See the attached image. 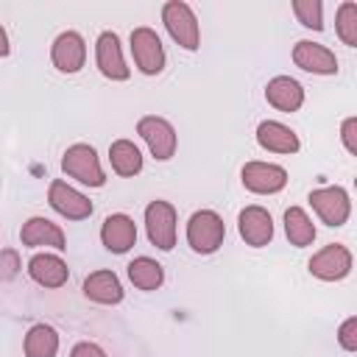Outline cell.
Wrapping results in <instances>:
<instances>
[{
    "instance_id": "cell-26",
    "label": "cell",
    "mask_w": 357,
    "mask_h": 357,
    "mask_svg": "<svg viewBox=\"0 0 357 357\" xmlns=\"http://www.w3.org/2000/svg\"><path fill=\"white\" fill-rule=\"evenodd\" d=\"M293 14L304 28L324 31V3L321 0H293Z\"/></svg>"
},
{
    "instance_id": "cell-22",
    "label": "cell",
    "mask_w": 357,
    "mask_h": 357,
    "mask_svg": "<svg viewBox=\"0 0 357 357\" xmlns=\"http://www.w3.org/2000/svg\"><path fill=\"white\" fill-rule=\"evenodd\" d=\"M25 357H56L59 354V332L50 324H33L22 340Z\"/></svg>"
},
{
    "instance_id": "cell-24",
    "label": "cell",
    "mask_w": 357,
    "mask_h": 357,
    "mask_svg": "<svg viewBox=\"0 0 357 357\" xmlns=\"http://www.w3.org/2000/svg\"><path fill=\"white\" fill-rule=\"evenodd\" d=\"M128 279L137 290H159L165 282V268L151 257H137L128 262Z\"/></svg>"
},
{
    "instance_id": "cell-23",
    "label": "cell",
    "mask_w": 357,
    "mask_h": 357,
    "mask_svg": "<svg viewBox=\"0 0 357 357\" xmlns=\"http://www.w3.org/2000/svg\"><path fill=\"white\" fill-rule=\"evenodd\" d=\"M284 234L290 240V245L296 248H307L315 240V223L310 220V215L301 206H290L284 212Z\"/></svg>"
},
{
    "instance_id": "cell-9",
    "label": "cell",
    "mask_w": 357,
    "mask_h": 357,
    "mask_svg": "<svg viewBox=\"0 0 357 357\" xmlns=\"http://www.w3.org/2000/svg\"><path fill=\"white\" fill-rule=\"evenodd\" d=\"M351 262H354V257H351V251L346 245L329 243V245H324L321 251L312 254L310 273L315 279H321V282H340V279H346L351 273Z\"/></svg>"
},
{
    "instance_id": "cell-13",
    "label": "cell",
    "mask_w": 357,
    "mask_h": 357,
    "mask_svg": "<svg viewBox=\"0 0 357 357\" xmlns=\"http://www.w3.org/2000/svg\"><path fill=\"white\" fill-rule=\"evenodd\" d=\"M293 64L312 75H337V70H340L337 56L326 45H318L310 39H301L293 45Z\"/></svg>"
},
{
    "instance_id": "cell-20",
    "label": "cell",
    "mask_w": 357,
    "mask_h": 357,
    "mask_svg": "<svg viewBox=\"0 0 357 357\" xmlns=\"http://www.w3.org/2000/svg\"><path fill=\"white\" fill-rule=\"evenodd\" d=\"M84 296L95 304H120L123 284L114 271H95L84 279Z\"/></svg>"
},
{
    "instance_id": "cell-30",
    "label": "cell",
    "mask_w": 357,
    "mask_h": 357,
    "mask_svg": "<svg viewBox=\"0 0 357 357\" xmlns=\"http://www.w3.org/2000/svg\"><path fill=\"white\" fill-rule=\"evenodd\" d=\"M11 53V45H8V33H6V28L0 25V56H8Z\"/></svg>"
},
{
    "instance_id": "cell-21",
    "label": "cell",
    "mask_w": 357,
    "mask_h": 357,
    "mask_svg": "<svg viewBox=\"0 0 357 357\" xmlns=\"http://www.w3.org/2000/svg\"><path fill=\"white\" fill-rule=\"evenodd\" d=\"M109 162H112V170L123 178H131L142 170V153L131 139H114L109 145Z\"/></svg>"
},
{
    "instance_id": "cell-3",
    "label": "cell",
    "mask_w": 357,
    "mask_h": 357,
    "mask_svg": "<svg viewBox=\"0 0 357 357\" xmlns=\"http://www.w3.org/2000/svg\"><path fill=\"white\" fill-rule=\"evenodd\" d=\"M61 170H64L70 178H75V181H81V184H86V187H103V184H106V173H103V167H100V159H98L95 148L86 145V142H75V145H70V148L64 151V156H61Z\"/></svg>"
},
{
    "instance_id": "cell-8",
    "label": "cell",
    "mask_w": 357,
    "mask_h": 357,
    "mask_svg": "<svg viewBox=\"0 0 357 357\" xmlns=\"http://www.w3.org/2000/svg\"><path fill=\"white\" fill-rule=\"evenodd\" d=\"M240 181L254 195H276L287 187V170L273 162H245L240 170Z\"/></svg>"
},
{
    "instance_id": "cell-7",
    "label": "cell",
    "mask_w": 357,
    "mask_h": 357,
    "mask_svg": "<svg viewBox=\"0 0 357 357\" xmlns=\"http://www.w3.org/2000/svg\"><path fill=\"white\" fill-rule=\"evenodd\" d=\"M307 201L315 209V215L321 218V223H326L332 229L343 226L349 220V215H351V198L337 184L335 187H318V190H312Z\"/></svg>"
},
{
    "instance_id": "cell-2",
    "label": "cell",
    "mask_w": 357,
    "mask_h": 357,
    "mask_svg": "<svg viewBox=\"0 0 357 357\" xmlns=\"http://www.w3.org/2000/svg\"><path fill=\"white\" fill-rule=\"evenodd\" d=\"M226 240V223L215 209H198L187 220V243L195 254H215Z\"/></svg>"
},
{
    "instance_id": "cell-29",
    "label": "cell",
    "mask_w": 357,
    "mask_h": 357,
    "mask_svg": "<svg viewBox=\"0 0 357 357\" xmlns=\"http://www.w3.org/2000/svg\"><path fill=\"white\" fill-rule=\"evenodd\" d=\"M70 357H106V351L98 346V343H89V340H81L73 346Z\"/></svg>"
},
{
    "instance_id": "cell-10",
    "label": "cell",
    "mask_w": 357,
    "mask_h": 357,
    "mask_svg": "<svg viewBox=\"0 0 357 357\" xmlns=\"http://www.w3.org/2000/svg\"><path fill=\"white\" fill-rule=\"evenodd\" d=\"M50 61L59 73L64 75H75L84 64H86V42L78 31H64L53 39L50 47Z\"/></svg>"
},
{
    "instance_id": "cell-14",
    "label": "cell",
    "mask_w": 357,
    "mask_h": 357,
    "mask_svg": "<svg viewBox=\"0 0 357 357\" xmlns=\"http://www.w3.org/2000/svg\"><path fill=\"white\" fill-rule=\"evenodd\" d=\"M237 231L245 240V245L262 248V245H268L273 240V218H271L268 209L251 204V206L240 209V215H237Z\"/></svg>"
},
{
    "instance_id": "cell-17",
    "label": "cell",
    "mask_w": 357,
    "mask_h": 357,
    "mask_svg": "<svg viewBox=\"0 0 357 357\" xmlns=\"http://www.w3.org/2000/svg\"><path fill=\"white\" fill-rule=\"evenodd\" d=\"M28 273H31V279L36 282V284H42V287H61L67 279H70V268H67V262L59 257V254H47V251H42V254H33L31 259H28Z\"/></svg>"
},
{
    "instance_id": "cell-18",
    "label": "cell",
    "mask_w": 357,
    "mask_h": 357,
    "mask_svg": "<svg viewBox=\"0 0 357 357\" xmlns=\"http://www.w3.org/2000/svg\"><path fill=\"white\" fill-rule=\"evenodd\" d=\"M265 100L276 109V112H298L304 103V86L290 78V75H276L268 81L265 86Z\"/></svg>"
},
{
    "instance_id": "cell-15",
    "label": "cell",
    "mask_w": 357,
    "mask_h": 357,
    "mask_svg": "<svg viewBox=\"0 0 357 357\" xmlns=\"http://www.w3.org/2000/svg\"><path fill=\"white\" fill-rule=\"evenodd\" d=\"M20 240L22 245L28 248H56V251H64L67 248V237L61 231L59 223L47 220V218H28L20 229Z\"/></svg>"
},
{
    "instance_id": "cell-11",
    "label": "cell",
    "mask_w": 357,
    "mask_h": 357,
    "mask_svg": "<svg viewBox=\"0 0 357 357\" xmlns=\"http://www.w3.org/2000/svg\"><path fill=\"white\" fill-rule=\"evenodd\" d=\"M47 204L53 206V212H59L67 220H84L92 215V201L78 192L75 187H70L61 178H53L47 187Z\"/></svg>"
},
{
    "instance_id": "cell-4",
    "label": "cell",
    "mask_w": 357,
    "mask_h": 357,
    "mask_svg": "<svg viewBox=\"0 0 357 357\" xmlns=\"http://www.w3.org/2000/svg\"><path fill=\"white\" fill-rule=\"evenodd\" d=\"M131 56H134V64L142 75H159L165 70V61H167L159 33L148 25H139L131 31Z\"/></svg>"
},
{
    "instance_id": "cell-19",
    "label": "cell",
    "mask_w": 357,
    "mask_h": 357,
    "mask_svg": "<svg viewBox=\"0 0 357 357\" xmlns=\"http://www.w3.org/2000/svg\"><path fill=\"white\" fill-rule=\"evenodd\" d=\"M257 142L271 153H296L301 148L298 134L279 120H262L257 126Z\"/></svg>"
},
{
    "instance_id": "cell-12",
    "label": "cell",
    "mask_w": 357,
    "mask_h": 357,
    "mask_svg": "<svg viewBox=\"0 0 357 357\" xmlns=\"http://www.w3.org/2000/svg\"><path fill=\"white\" fill-rule=\"evenodd\" d=\"M95 64L103 78L109 81H128L131 67H126L123 50H120V36L114 31H103L95 42Z\"/></svg>"
},
{
    "instance_id": "cell-16",
    "label": "cell",
    "mask_w": 357,
    "mask_h": 357,
    "mask_svg": "<svg viewBox=\"0 0 357 357\" xmlns=\"http://www.w3.org/2000/svg\"><path fill=\"white\" fill-rule=\"evenodd\" d=\"M100 243L112 254H126L137 243V223L123 212L109 215L103 220V226H100Z\"/></svg>"
},
{
    "instance_id": "cell-27",
    "label": "cell",
    "mask_w": 357,
    "mask_h": 357,
    "mask_svg": "<svg viewBox=\"0 0 357 357\" xmlns=\"http://www.w3.org/2000/svg\"><path fill=\"white\" fill-rule=\"evenodd\" d=\"M337 343L346 351H357V315H349L337 329Z\"/></svg>"
},
{
    "instance_id": "cell-1",
    "label": "cell",
    "mask_w": 357,
    "mask_h": 357,
    "mask_svg": "<svg viewBox=\"0 0 357 357\" xmlns=\"http://www.w3.org/2000/svg\"><path fill=\"white\" fill-rule=\"evenodd\" d=\"M162 22L167 28V33L173 36V42L184 50H198L201 47V28H198V17L195 11L184 3V0H167L162 6Z\"/></svg>"
},
{
    "instance_id": "cell-25",
    "label": "cell",
    "mask_w": 357,
    "mask_h": 357,
    "mask_svg": "<svg viewBox=\"0 0 357 357\" xmlns=\"http://www.w3.org/2000/svg\"><path fill=\"white\" fill-rule=\"evenodd\" d=\"M335 31L346 47H357V3L346 0L337 6L335 14Z\"/></svg>"
},
{
    "instance_id": "cell-6",
    "label": "cell",
    "mask_w": 357,
    "mask_h": 357,
    "mask_svg": "<svg viewBox=\"0 0 357 357\" xmlns=\"http://www.w3.org/2000/svg\"><path fill=\"white\" fill-rule=\"evenodd\" d=\"M178 218L173 204L156 198L145 206V229H148V240L159 248V251H170L176 245V231H178Z\"/></svg>"
},
{
    "instance_id": "cell-5",
    "label": "cell",
    "mask_w": 357,
    "mask_h": 357,
    "mask_svg": "<svg viewBox=\"0 0 357 357\" xmlns=\"http://www.w3.org/2000/svg\"><path fill=\"white\" fill-rule=\"evenodd\" d=\"M137 134L145 139V145H148V151H151V156L156 162L173 159L176 145H178V137H176V128L170 126V120L156 117V114H145L137 123Z\"/></svg>"
},
{
    "instance_id": "cell-28",
    "label": "cell",
    "mask_w": 357,
    "mask_h": 357,
    "mask_svg": "<svg viewBox=\"0 0 357 357\" xmlns=\"http://www.w3.org/2000/svg\"><path fill=\"white\" fill-rule=\"evenodd\" d=\"M340 139H343V148L354 156L357 153V117H346L343 126H340Z\"/></svg>"
}]
</instances>
